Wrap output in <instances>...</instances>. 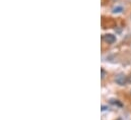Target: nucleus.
<instances>
[{"instance_id":"nucleus-1","label":"nucleus","mask_w":131,"mask_h":120,"mask_svg":"<svg viewBox=\"0 0 131 120\" xmlns=\"http://www.w3.org/2000/svg\"><path fill=\"white\" fill-rule=\"evenodd\" d=\"M104 40L108 44H113V43L116 42V37L114 35H112V34H107V35L104 36Z\"/></svg>"},{"instance_id":"nucleus-2","label":"nucleus","mask_w":131,"mask_h":120,"mask_svg":"<svg viewBox=\"0 0 131 120\" xmlns=\"http://www.w3.org/2000/svg\"><path fill=\"white\" fill-rule=\"evenodd\" d=\"M126 82H127V79H126L125 75H123V74H120V75H118V76L116 77V83H117L118 85L123 86V85L126 84Z\"/></svg>"},{"instance_id":"nucleus-3","label":"nucleus","mask_w":131,"mask_h":120,"mask_svg":"<svg viewBox=\"0 0 131 120\" xmlns=\"http://www.w3.org/2000/svg\"><path fill=\"white\" fill-rule=\"evenodd\" d=\"M110 102H111L113 105H117V106H119V107H122V104H121V103H119V102H118V100H111Z\"/></svg>"},{"instance_id":"nucleus-4","label":"nucleus","mask_w":131,"mask_h":120,"mask_svg":"<svg viewBox=\"0 0 131 120\" xmlns=\"http://www.w3.org/2000/svg\"><path fill=\"white\" fill-rule=\"evenodd\" d=\"M113 11L116 13V12H121L122 11V7H116V8H114L113 9Z\"/></svg>"},{"instance_id":"nucleus-5","label":"nucleus","mask_w":131,"mask_h":120,"mask_svg":"<svg viewBox=\"0 0 131 120\" xmlns=\"http://www.w3.org/2000/svg\"><path fill=\"white\" fill-rule=\"evenodd\" d=\"M101 71H102V79H103V78L105 77V70H104V69H102Z\"/></svg>"},{"instance_id":"nucleus-6","label":"nucleus","mask_w":131,"mask_h":120,"mask_svg":"<svg viewBox=\"0 0 131 120\" xmlns=\"http://www.w3.org/2000/svg\"><path fill=\"white\" fill-rule=\"evenodd\" d=\"M128 81H129V82H130V83H131V75H130V76H129V78H128Z\"/></svg>"}]
</instances>
